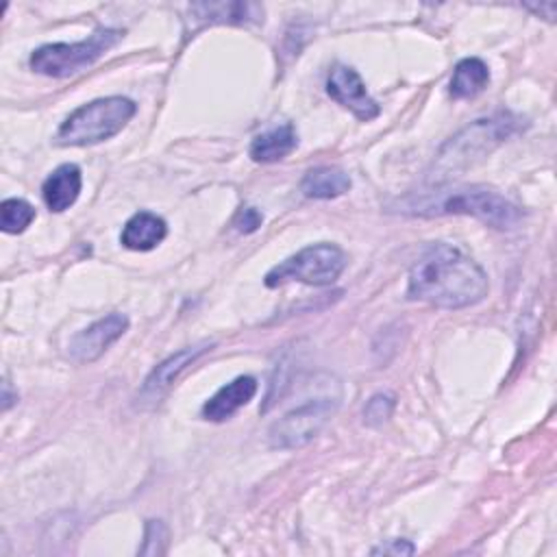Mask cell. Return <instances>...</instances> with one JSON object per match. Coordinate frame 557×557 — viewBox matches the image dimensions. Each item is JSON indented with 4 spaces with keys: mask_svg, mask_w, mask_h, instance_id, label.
Listing matches in <instances>:
<instances>
[{
    "mask_svg": "<svg viewBox=\"0 0 557 557\" xmlns=\"http://www.w3.org/2000/svg\"><path fill=\"white\" fill-rule=\"evenodd\" d=\"M485 294V270L457 246L435 242L409 268V300H422L440 309H463L481 302Z\"/></svg>",
    "mask_w": 557,
    "mask_h": 557,
    "instance_id": "1",
    "label": "cell"
},
{
    "mask_svg": "<svg viewBox=\"0 0 557 557\" xmlns=\"http://www.w3.org/2000/svg\"><path fill=\"white\" fill-rule=\"evenodd\" d=\"M389 207L392 211L416 218L472 215L494 228H516L524 218L516 202L487 185H463L409 194Z\"/></svg>",
    "mask_w": 557,
    "mask_h": 557,
    "instance_id": "2",
    "label": "cell"
},
{
    "mask_svg": "<svg viewBox=\"0 0 557 557\" xmlns=\"http://www.w3.org/2000/svg\"><path fill=\"white\" fill-rule=\"evenodd\" d=\"M522 128V117L500 111L492 117L474 120L470 126L450 137L437 152L433 170L437 176H446L459 170H466L483 154L492 152L500 141L511 137Z\"/></svg>",
    "mask_w": 557,
    "mask_h": 557,
    "instance_id": "3",
    "label": "cell"
},
{
    "mask_svg": "<svg viewBox=\"0 0 557 557\" xmlns=\"http://www.w3.org/2000/svg\"><path fill=\"white\" fill-rule=\"evenodd\" d=\"M137 104L124 96L96 98L74 109L59 126V146H94L117 135L135 115Z\"/></svg>",
    "mask_w": 557,
    "mask_h": 557,
    "instance_id": "4",
    "label": "cell"
},
{
    "mask_svg": "<svg viewBox=\"0 0 557 557\" xmlns=\"http://www.w3.org/2000/svg\"><path fill=\"white\" fill-rule=\"evenodd\" d=\"M124 37L117 28H96L87 39L74 44H46L33 50L28 65L33 72L52 76V78H67L94 61H98L107 50H111Z\"/></svg>",
    "mask_w": 557,
    "mask_h": 557,
    "instance_id": "5",
    "label": "cell"
},
{
    "mask_svg": "<svg viewBox=\"0 0 557 557\" xmlns=\"http://www.w3.org/2000/svg\"><path fill=\"white\" fill-rule=\"evenodd\" d=\"M346 263L348 257L337 244L320 242L300 248L296 255L270 268L263 283L268 287H278L289 281L307 285H331L339 278Z\"/></svg>",
    "mask_w": 557,
    "mask_h": 557,
    "instance_id": "6",
    "label": "cell"
},
{
    "mask_svg": "<svg viewBox=\"0 0 557 557\" xmlns=\"http://www.w3.org/2000/svg\"><path fill=\"white\" fill-rule=\"evenodd\" d=\"M339 407V394H320L307 398L302 405L294 407L285 416H281L268 429V444L276 450L302 448L309 444L331 420V416Z\"/></svg>",
    "mask_w": 557,
    "mask_h": 557,
    "instance_id": "7",
    "label": "cell"
},
{
    "mask_svg": "<svg viewBox=\"0 0 557 557\" xmlns=\"http://www.w3.org/2000/svg\"><path fill=\"white\" fill-rule=\"evenodd\" d=\"M326 94L361 122H370L381 113L379 102L368 94L366 83L361 81L357 70L344 63H335L329 72Z\"/></svg>",
    "mask_w": 557,
    "mask_h": 557,
    "instance_id": "8",
    "label": "cell"
},
{
    "mask_svg": "<svg viewBox=\"0 0 557 557\" xmlns=\"http://www.w3.org/2000/svg\"><path fill=\"white\" fill-rule=\"evenodd\" d=\"M213 348V342H198L194 346H185L178 352L170 355L168 359H163L157 368H152V372L146 376L141 389H139V405H150L154 407L168 392L170 387L176 383V379L198 359L202 357L207 350Z\"/></svg>",
    "mask_w": 557,
    "mask_h": 557,
    "instance_id": "9",
    "label": "cell"
},
{
    "mask_svg": "<svg viewBox=\"0 0 557 557\" xmlns=\"http://www.w3.org/2000/svg\"><path fill=\"white\" fill-rule=\"evenodd\" d=\"M128 329V318L124 313H109L87 329L78 331L70 339V359L76 363H91L104 355V350L115 344Z\"/></svg>",
    "mask_w": 557,
    "mask_h": 557,
    "instance_id": "10",
    "label": "cell"
},
{
    "mask_svg": "<svg viewBox=\"0 0 557 557\" xmlns=\"http://www.w3.org/2000/svg\"><path fill=\"white\" fill-rule=\"evenodd\" d=\"M257 394V379L242 374L235 376L231 383L222 385L205 405H202V418L211 422H224L228 420L237 409L248 405L252 396Z\"/></svg>",
    "mask_w": 557,
    "mask_h": 557,
    "instance_id": "11",
    "label": "cell"
},
{
    "mask_svg": "<svg viewBox=\"0 0 557 557\" xmlns=\"http://www.w3.org/2000/svg\"><path fill=\"white\" fill-rule=\"evenodd\" d=\"M81 187H83L81 168L76 163H63L57 170H52V174L44 181L41 196L50 211L61 213L76 202Z\"/></svg>",
    "mask_w": 557,
    "mask_h": 557,
    "instance_id": "12",
    "label": "cell"
},
{
    "mask_svg": "<svg viewBox=\"0 0 557 557\" xmlns=\"http://www.w3.org/2000/svg\"><path fill=\"white\" fill-rule=\"evenodd\" d=\"M168 235V224L163 218L150 211H139L126 220L120 233V242L128 250H152L159 246Z\"/></svg>",
    "mask_w": 557,
    "mask_h": 557,
    "instance_id": "13",
    "label": "cell"
},
{
    "mask_svg": "<svg viewBox=\"0 0 557 557\" xmlns=\"http://www.w3.org/2000/svg\"><path fill=\"white\" fill-rule=\"evenodd\" d=\"M189 13L202 24H250L263 20V7L257 2H196Z\"/></svg>",
    "mask_w": 557,
    "mask_h": 557,
    "instance_id": "14",
    "label": "cell"
},
{
    "mask_svg": "<svg viewBox=\"0 0 557 557\" xmlns=\"http://www.w3.org/2000/svg\"><path fill=\"white\" fill-rule=\"evenodd\" d=\"M296 146H298L296 128L289 122H285V124H278L274 128L259 133L250 141L248 152H250V159L257 163H274V161L285 159Z\"/></svg>",
    "mask_w": 557,
    "mask_h": 557,
    "instance_id": "15",
    "label": "cell"
},
{
    "mask_svg": "<svg viewBox=\"0 0 557 557\" xmlns=\"http://www.w3.org/2000/svg\"><path fill=\"white\" fill-rule=\"evenodd\" d=\"M350 189V176L342 168L320 165L309 170L300 181V191L307 198L315 200H331Z\"/></svg>",
    "mask_w": 557,
    "mask_h": 557,
    "instance_id": "16",
    "label": "cell"
},
{
    "mask_svg": "<svg viewBox=\"0 0 557 557\" xmlns=\"http://www.w3.org/2000/svg\"><path fill=\"white\" fill-rule=\"evenodd\" d=\"M487 83H490L487 65L476 57H468L455 65L448 94L457 100H468L479 96L487 87Z\"/></svg>",
    "mask_w": 557,
    "mask_h": 557,
    "instance_id": "17",
    "label": "cell"
},
{
    "mask_svg": "<svg viewBox=\"0 0 557 557\" xmlns=\"http://www.w3.org/2000/svg\"><path fill=\"white\" fill-rule=\"evenodd\" d=\"M35 220V207L22 198H7L0 205V228L4 233L17 235L30 226Z\"/></svg>",
    "mask_w": 557,
    "mask_h": 557,
    "instance_id": "18",
    "label": "cell"
},
{
    "mask_svg": "<svg viewBox=\"0 0 557 557\" xmlns=\"http://www.w3.org/2000/svg\"><path fill=\"white\" fill-rule=\"evenodd\" d=\"M396 400L392 394H374L363 407V422L368 426H381L392 418Z\"/></svg>",
    "mask_w": 557,
    "mask_h": 557,
    "instance_id": "19",
    "label": "cell"
},
{
    "mask_svg": "<svg viewBox=\"0 0 557 557\" xmlns=\"http://www.w3.org/2000/svg\"><path fill=\"white\" fill-rule=\"evenodd\" d=\"M144 544L139 548L141 555H161L165 553V542H168V529L161 520H148L146 522V535Z\"/></svg>",
    "mask_w": 557,
    "mask_h": 557,
    "instance_id": "20",
    "label": "cell"
},
{
    "mask_svg": "<svg viewBox=\"0 0 557 557\" xmlns=\"http://www.w3.org/2000/svg\"><path fill=\"white\" fill-rule=\"evenodd\" d=\"M261 222H263V215H261V211L255 209V207H244V209H239L237 215H235V220H233V224H235V228H237L239 233H255V231L261 226Z\"/></svg>",
    "mask_w": 557,
    "mask_h": 557,
    "instance_id": "21",
    "label": "cell"
},
{
    "mask_svg": "<svg viewBox=\"0 0 557 557\" xmlns=\"http://www.w3.org/2000/svg\"><path fill=\"white\" fill-rule=\"evenodd\" d=\"M416 548L407 540H389L376 548H372V555H411Z\"/></svg>",
    "mask_w": 557,
    "mask_h": 557,
    "instance_id": "22",
    "label": "cell"
}]
</instances>
